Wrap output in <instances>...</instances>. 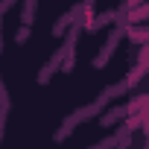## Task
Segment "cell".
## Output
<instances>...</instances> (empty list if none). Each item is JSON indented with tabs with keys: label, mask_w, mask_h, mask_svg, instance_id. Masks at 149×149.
I'll return each instance as SVG.
<instances>
[{
	"label": "cell",
	"mask_w": 149,
	"mask_h": 149,
	"mask_svg": "<svg viewBox=\"0 0 149 149\" xmlns=\"http://www.w3.org/2000/svg\"><path fill=\"white\" fill-rule=\"evenodd\" d=\"M146 15H149V6H146V9H132V15H129V21H143Z\"/></svg>",
	"instance_id": "cell-2"
},
{
	"label": "cell",
	"mask_w": 149,
	"mask_h": 149,
	"mask_svg": "<svg viewBox=\"0 0 149 149\" xmlns=\"http://www.w3.org/2000/svg\"><path fill=\"white\" fill-rule=\"evenodd\" d=\"M137 3H143V0H129V3H126V9H134Z\"/></svg>",
	"instance_id": "cell-4"
},
{
	"label": "cell",
	"mask_w": 149,
	"mask_h": 149,
	"mask_svg": "<svg viewBox=\"0 0 149 149\" xmlns=\"http://www.w3.org/2000/svg\"><path fill=\"white\" fill-rule=\"evenodd\" d=\"M26 38H29V29H26V26H24V29H21V32H18V38H15V41H18V44H24V41H26Z\"/></svg>",
	"instance_id": "cell-3"
},
{
	"label": "cell",
	"mask_w": 149,
	"mask_h": 149,
	"mask_svg": "<svg viewBox=\"0 0 149 149\" xmlns=\"http://www.w3.org/2000/svg\"><path fill=\"white\" fill-rule=\"evenodd\" d=\"M120 38H123V26H117V29L111 32V38H108V44H105V50L100 53V58L94 61V67H105V61H108V56H111V53L117 50V41H120Z\"/></svg>",
	"instance_id": "cell-1"
}]
</instances>
